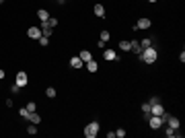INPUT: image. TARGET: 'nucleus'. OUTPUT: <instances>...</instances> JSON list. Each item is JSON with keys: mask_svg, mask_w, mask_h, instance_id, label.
Wrapping results in <instances>:
<instances>
[{"mask_svg": "<svg viewBox=\"0 0 185 138\" xmlns=\"http://www.w3.org/2000/svg\"><path fill=\"white\" fill-rule=\"evenodd\" d=\"M138 56H140V60H142V62H146V64H154V62H156V58H158V52H156V49L150 45V48H144V49H142V52H140Z\"/></svg>", "mask_w": 185, "mask_h": 138, "instance_id": "f257e3e1", "label": "nucleus"}, {"mask_svg": "<svg viewBox=\"0 0 185 138\" xmlns=\"http://www.w3.org/2000/svg\"><path fill=\"white\" fill-rule=\"evenodd\" d=\"M97 134H99V122L87 124V128H84V136H87V138H95Z\"/></svg>", "mask_w": 185, "mask_h": 138, "instance_id": "f03ea898", "label": "nucleus"}, {"mask_svg": "<svg viewBox=\"0 0 185 138\" xmlns=\"http://www.w3.org/2000/svg\"><path fill=\"white\" fill-rule=\"evenodd\" d=\"M146 122H148V126H150L152 130H158V128L162 126V124H165L161 115H148V118H146Z\"/></svg>", "mask_w": 185, "mask_h": 138, "instance_id": "7ed1b4c3", "label": "nucleus"}, {"mask_svg": "<svg viewBox=\"0 0 185 138\" xmlns=\"http://www.w3.org/2000/svg\"><path fill=\"white\" fill-rule=\"evenodd\" d=\"M15 83L19 84L21 89H23V87H27V84H29V76H27V72H23V70H21V72H17Z\"/></svg>", "mask_w": 185, "mask_h": 138, "instance_id": "20e7f679", "label": "nucleus"}, {"mask_svg": "<svg viewBox=\"0 0 185 138\" xmlns=\"http://www.w3.org/2000/svg\"><path fill=\"white\" fill-rule=\"evenodd\" d=\"M150 27H152V21L146 19V17H142V19L134 25V29H150Z\"/></svg>", "mask_w": 185, "mask_h": 138, "instance_id": "39448f33", "label": "nucleus"}, {"mask_svg": "<svg viewBox=\"0 0 185 138\" xmlns=\"http://www.w3.org/2000/svg\"><path fill=\"white\" fill-rule=\"evenodd\" d=\"M165 122H169V128H175V130H179V126H181L179 118H175V115H167Z\"/></svg>", "mask_w": 185, "mask_h": 138, "instance_id": "423d86ee", "label": "nucleus"}, {"mask_svg": "<svg viewBox=\"0 0 185 138\" xmlns=\"http://www.w3.org/2000/svg\"><path fill=\"white\" fill-rule=\"evenodd\" d=\"M27 35H29L31 39H39V37H41V29H39V27H29V29H27Z\"/></svg>", "mask_w": 185, "mask_h": 138, "instance_id": "0eeeda50", "label": "nucleus"}, {"mask_svg": "<svg viewBox=\"0 0 185 138\" xmlns=\"http://www.w3.org/2000/svg\"><path fill=\"white\" fill-rule=\"evenodd\" d=\"M25 120H27V122H31V124H39V122H41V115H37L35 111H29Z\"/></svg>", "mask_w": 185, "mask_h": 138, "instance_id": "6e6552de", "label": "nucleus"}, {"mask_svg": "<svg viewBox=\"0 0 185 138\" xmlns=\"http://www.w3.org/2000/svg\"><path fill=\"white\" fill-rule=\"evenodd\" d=\"M84 66H87V70H88V72H97V70H99L97 60H88V62H87Z\"/></svg>", "mask_w": 185, "mask_h": 138, "instance_id": "1a4fd4ad", "label": "nucleus"}, {"mask_svg": "<svg viewBox=\"0 0 185 138\" xmlns=\"http://www.w3.org/2000/svg\"><path fill=\"white\" fill-rule=\"evenodd\" d=\"M103 58H105V60H119V56L115 54V49H105Z\"/></svg>", "mask_w": 185, "mask_h": 138, "instance_id": "9d476101", "label": "nucleus"}, {"mask_svg": "<svg viewBox=\"0 0 185 138\" xmlns=\"http://www.w3.org/2000/svg\"><path fill=\"white\" fill-rule=\"evenodd\" d=\"M78 58H80V60H82V62H84V64H87L88 60H92V54H91V52H88V49H82V52L78 54Z\"/></svg>", "mask_w": 185, "mask_h": 138, "instance_id": "9b49d317", "label": "nucleus"}, {"mask_svg": "<svg viewBox=\"0 0 185 138\" xmlns=\"http://www.w3.org/2000/svg\"><path fill=\"white\" fill-rule=\"evenodd\" d=\"M70 66H72V68H82V66H84V62H82L80 58H78V56H74V58L70 60Z\"/></svg>", "mask_w": 185, "mask_h": 138, "instance_id": "f8f14e48", "label": "nucleus"}, {"mask_svg": "<svg viewBox=\"0 0 185 138\" xmlns=\"http://www.w3.org/2000/svg\"><path fill=\"white\" fill-rule=\"evenodd\" d=\"M92 10H95V15H97L99 19L105 17V6H103V4H95V8H92Z\"/></svg>", "mask_w": 185, "mask_h": 138, "instance_id": "ddd939ff", "label": "nucleus"}, {"mask_svg": "<svg viewBox=\"0 0 185 138\" xmlns=\"http://www.w3.org/2000/svg\"><path fill=\"white\" fill-rule=\"evenodd\" d=\"M130 52H134V54H140V52H142L140 41H130Z\"/></svg>", "mask_w": 185, "mask_h": 138, "instance_id": "4468645a", "label": "nucleus"}, {"mask_svg": "<svg viewBox=\"0 0 185 138\" xmlns=\"http://www.w3.org/2000/svg\"><path fill=\"white\" fill-rule=\"evenodd\" d=\"M37 17H39V21L43 23V21L49 19V13H48V10H43V8H39V10H37Z\"/></svg>", "mask_w": 185, "mask_h": 138, "instance_id": "2eb2a0df", "label": "nucleus"}, {"mask_svg": "<svg viewBox=\"0 0 185 138\" xmlns=\"http://www.w3.org/2000/svg\"><path fill=\"white\" fill-rule=\"evenodd\" d=\"M45 95H48V99H54L56 95H58V91H56L54 87H48V89H45Z\"/></svg>", "mask_w": 185, "mask_h": 138, "instance_id": "dca6fc26", "label": "nucleus"}, {"mask_svg": "<svg viewBox=\"0 0 185 138\" xmlns=\"http://www.w3.org/2000/svg\"><path fill=\"white\" fill-rule=\"evenodd\" d=\"M27 132H29L31 136H35V134H37V124H31V122H29V128H27Z\"/></svg>", "mask_w": 185, "mask_h": 138, "instance_id": "f3484780", "label": "nucleus"}, {"mask_svg": "<svg viewBox=\"0 0 185 138\" xmlns=\"http://www.w3.org/2000/svg\"><path fill=\"white\" fill-rule=\"evenodd\" d=\"M39 45H41V48H45V45H48L49 43V37H45V35H41V37H39Z\"/></svg>", "mask_w": 185, "mask_h": 138, "instance_id": "a211bd4d", "label": "nucleus"}, {"mask_svg": "<svg viewBox=\"0 0 185 138\" xmlns=\"http://www.w3.org/2000/svg\"><path fill=\"white\" fill-rule=\"evenodd\" d=\"M119 49H123V52H130V41H119Z\"/></svg>", "mask_w": 185, "mask_h": 138, "instance_id": "6ab92c4d", "label": "nucleus"}, {"mask_svg": "<svg viewBox=\"0 0 185 138\" xmlns=\"http://www.w3.org/2000/svg\"><path fill=\"white\" fill-rule=\"evenodd\" d=\"M109 37H111V35H109V31H101V37H99V39L107 43V41H109Z\"/></svg>", "mask_w": 185, "mask_h": 138, "instance_id": "aec40b11", "label": "nucleus"}, {"mask_svg": "<svg viewBox=\"0 0 185 138\" xmlns=\"http://www.w3.org/2000/svg\"><path fill=\"white\" fill-rule=\"evenodd\" d=\"M48 25L52 27V29H54L56 25H58V19H56V17H49V19H48Z\"/></svg>", "mask_w": 185, "mask_h": 138, "instance_id": "412c9836", "label": "nucleus"}, {"mask_svg": "<svg viewBox=\"0 0 185 138\" xmlns=\"http://www.w3.org/2000/svg\"><path fill=\"white\" fill-rule=\"evenodd\" d=\"M25 107H27V111H35V109H37V105H35V101H29Z\"/></svg>", "mask_w": 185, "mask_h": 138, "instance_id": "4be33fe9", "label": "nucleus"}, {"mask_svg": "<svg viewBox=\"0 0 185 138\" xmlns=\"http://www.w3.org/2000/svg\"><path fill=\"white\" fill-rule=\"evenodd\" d=\"M150 45H152L150 39H142V41H140V48H142V49H144V48H150Z\"/></svg>", "mask_w": 185, "mask_h": 138, "instance_id": "5701e85b", "label": "nucleus"}, {"mask_svg": "<svg viewBox=\"0 0 185 138\" xmlns=\"http://www.w3.org/2000/svg\"><path fill=\"white\" fill-rule=\"evenodd\" d=\"M115 136L117 138H123V136H126V130H123V128H117L115 130Z\"/></svg>", "mask_w": 185, "mask_h": 138, "instance_id": "b1692460", "label": "nucleus"}, {"mask_svg": "<svg viewBox=\"0 0 185 138\" xmlns=\"http://www.w3.org/2000/svg\"><path fill=\"white\" fill-rule=\"evenodd\" d=\"M142 111H144V114H150V103H142Z\"/></svg>", "mask_w": 185, "mask_h": 138, "instance_id": "393cba45", "label": "nucleus"}, {"mask_svg": "<svg viewBox=\"0 0 185 138\" xmlns=\"http://www.w3.org/2000/svg\"><path fill=\"white\" fill-rule=\"evenodd\" d=\"M27 114H29V111H27V107H21V109H19V115H23V118H27Z\"/></svg>", "mask_w": 185, "mask_h": 138, "instance_id": "a878e982", "label": "nucleus"}, {"mask_svg": "<svg viewBox=\"0 0 185 138\" xmlns=\"http://www.w3.org/2000/svg\"><path fill=\"white\" fill-rule=\"evenodd\" d=\"M10 91H12V93H19V91H21V87H19V84H12V87H10Z\"/></svg>", "mask_w": 185, "mask_h": 138, "instance_id": "bb28decb", "label": "nucleus"}, {"mask_svg": "<svg viewBox=\"0 0 185 138\" xmlns=\"http://www.w3.org/2000/svg\"><path fill=\"white\" fill-rule=\"evenodd\" d=\"M97 45H99V49H105V41L99 39V41H97Z\"/></svg>", "mask_w": 185, "mask_h": 138, "instance_id": "cd10ccee", "label": "nucleus"}, {"mask_svg": "<svg viewBox=\"0 0 185 138\" xmlns=\"http://www.w3.org/2000/svg\"><path fill=\"white\" fill-rule=\"evenodd\" d=\"M4 76H6V72H4V70H2V68H0V80L4 79Z\"/></svg>", "mask_w": 185, "mask_h": 138, "instance_id": "c85d7f7f", "label": "nucleus"}, {"mask_svg": "<svg viewBox=\"0 0 185 138\" xmlns=\"http://www.w3.org/2000/svg\"><path fill=\"white\" fill-rule=\"evenodd\" d=\"M148 2H156V0H148Z\"/></svg>", "mask_w": 185, "mask_h": 138, "instance_id": "c756f323", "label": "nucleus"}, {"mask_svg": "<svg viewBox=\"0 0 185 138\" xmlns=\"http://www.w3.org/2000/svg\"><path fill=\"white\" fill-rule=\"evenodd\" d=\"M2 2H4V0H0V4H2Z\"/></svg>", "mask_w": 185, "mask_h": 138, "instance_id": "7c9ffc66", "label": "nucleus"}]
</instances>
